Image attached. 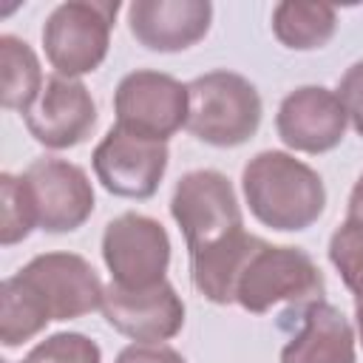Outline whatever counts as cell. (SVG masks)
Instances as JSON below:
<instances>
[{
  "instance_id": "5bb4252c",
  "label": "cell",
  "mask_w": 363,
  "mask_h": 363,
  "mask_svg": "<svg viewBox=\"0 0 363 363\" xmlns=\"http://www.w3.org/2000/svg\"><path fill=\"white\" fill-rule=\"evenodd\" d=\"M213 3L210 0H133L128 6L130 37L159 54H176L210 31Z\"/></svg>"
},
{
  "instance_id": "9a60e30c",
  "label": "cell",
  "mask_w": 363,
  "mask_h": 363,
  "mask_svg": "<svg viewBox=\"0 0 363 363\" xmlns=\"http://www.w3.org/2000/svg\"><path fill=\"white\" fill-rule=\"evenodd\" d=\"M354 329L335 303L315 301L303 309L301 332L281 349V363H354Z\"/></svg>"
},
{
  "instance_id": "ba28073f",
  "label": "cell",
  "mask_w": 363,
  "mask_h": 363,
  "mask_svg": "<svg viewBox=\"0 0 363 363\" xmlns=\"http://www.w3.org/2000/svg\"><path fill=\"white\" fill-rule=\"evenodd\" d=\"M94 173L99 184L119 199H150L167 170V142L139 136L113 125L94 147Z\"/></svg>"
},
{
  "instance_id": "7a4b0ae2",
  "label": "cell",
  "mask_w": 363,
  "mask_h": 363,
  "mask_svg": "<svg viewBox=\"0 0 363 363\" xmlns=\"http://www.w3.org/2000/svg\"><path fill=\"white\" fill-rule=\"evenodd\" d=\"M323 275L309 252H303L301 247H278L258 238V244L238 269L233 303H238L244 312L264 315L278 303L306 309L309 303L323 301Z\"/></svg>"
},
{
  "instance_id": "44dd1931",
  "label": "cell",
  "mask_w": 363,
  "mask_h": 363,
  "mask_svg": "<svg viewBox=\"0 0 363 363\" xmlns=\"http://www.w3.org/2000/svg\"><path fill=\"white\" fill-rule=\"evenodd\" d=\"M26 360L31 363H102V349L82 332H54L40 340Z\"/></svg>"
},
{
  "instance_id": "52a82bcc",
  "label": "cell",
  "mask_w": 363,
  "mask_h": 363,
  "mask_svg": "<svg viewBox=\"0 0 363 363\" xmlns=\"http://www.w3.org/2000/svg\"><path fill=\"white\" fill-rule=\"evenodd\" d=\"M113 113L119 128L167 142L187 125V85L164 71H130L113 91Z\"/></svg>"
},
{
  "instance_id": "7402d4cb",
  "label": "cell",
  "mask_w": 363,
  "mask_h": 363,
  "mask_svg": "<svg viewBox=\"0 0 363 363\" xmlns=\"http://www.w3.org/2000/svg\"><path fill=\"white\" fill-rule=\"evenodd\" d=\"M335 94H337V99H340V105H343V111H346V119H349L352 128L363 136V60L352 62V65L343 71V77H340Z\"/></svg>"
},
{
  "instance_id": "d4e9b609",
  "label": "cell",
  "mask_w": 363,
  "mask_h": 363,
  "mask_svg": "<svg viewBox=\"0 0 363 363\" xmlns=\"http://www.w3.org/2000/svg\"><path fill=\"white\" fill-rule=\"evenodd\" d=\"M354 320H357V335H360V346H363V298H354Z\"/></svg>"
},
{
  "instance_id": "ac0fdd59",
  "label": "cell",
  "mask_w": 363,
  "mask_h": 363,
  "mask_svg": "<svg viewBox=\"0 0 363 363\" xmlns=\"http://www.w3.org/2000/svg\"><path fill=\"white\" fill-rule=\"evenodd\" d=\"M51 323L48 309L34 295V289L14 272L0 284V343L14 349Z\"/></svg>"
},
{
  "instance_id": "3957f363",
  "label": "cell",
  "mask_w": 363,
  "mask_h": 363,
  "mask_svg": "<svg viewBox=\"0 0 363 363\" xmlns=\"http://www.w3.org/2000/svg\"><path fill=\"white\" fill-rule=\"evenodd\" d=\"M264 116L258 88L235 71H207L187 82V130L213 147L250 142Z\"/></svg>"
},
{
  "instance_id": "484cf974",
  "label": "cell",
  "mask_w": 363,
  "mask_h": 363,
  "mask_svg": "<svg viewBox=\"0 0 363 363\" xmlns=\"http://www.w3.org/2000/svg\"><path fill=\"white\" fill-rule=\"evenodd\" d=\"M6 363H11V360H6ZM20 363H31V360H20Z\"/></svg>"
},
{
  "instance_id": "6da1fadb",
  "label": "cell",
  "mask_w": 363,
  "mask_h": 363,
  "mask_svg": "<svg viewBox=\"0 0 363 363\" xmlns=\"http://www.w3.org/2000/svg\"><path fill=\"white\" fill-rule=\"evenodd\" d=\"M241 190L250 213L278 233L312 227L326 207V187L318 170L286 150L255 153L241 170Z\"/></svg>"
},
{
  "instance_id": "8992f818",
  "label": "cell",
  "mask_w": 363,
  "mask_h": 363,
  "mask_svg": "<svg viewBox=\"0 0 363 363\" xmlns=\"http://www.w3.org/2000/svg\"><path fill=\"white\" fill-rule=\"evenodd\" d=\"M102 261L111 272V284L122 289H145L167 281L170 235L162 221L145 213H122L105 224Z\"/></svg>"
},
{
  "instance_id": "7c38bea8",
  "label": "cell",
  "mask_w": 363,
  "mask_h": 363,
  "mask_svg": "<svg viewBox=\"0 0 363 363\" xmlns=\"http://www.w3.org/2000/svg\"><path fill=\"white\" fill-rule=\"evenodd\" d=\"M23 119L34 142L48 150H68L94 133L96 102L85 82L54 74L45 79L37 102Z\"/></svg>"
},
{
  "instance_id": "e0dca14e",
  "label": "cell",
  "mask_w": 363,
  "mask_h": 363,
  "mask_svg": "<svg viewBox=\"0 0 363 363\" xmlns=\"http://www.w3.org/2000/svg\"><path fill=\"white\" fill-rule=\"evenodd\" d=\"M337 31V11L326 3H278L272 9V34L292 51L323 48Z\"/></svg>"
},
{
  "instance_id": "603a6c76",
  "label": "cell",
  "mask_w": 363,
  "mask_h": 363,
  "mask_svg": "<svg viewBox=\"0 0 363 363\" xmlns=\"http://www.w3.org/2000/svg\"><path fill=\"white\" fill-rule=\"evenodd\" d=\"M113 363H187L167 343H130L125 346Z\"/></svg>"
},
{
  "instance_id": "5b68a950",
  "label": "cell",
  "mask_w": 363,
  "mask_h": 363,
  "mask_svg": "<svg viewBox=\"0 0 363 363\" xmlns=\"http://www.w3.org/2000/svg\"><path fill=\"white\" fill-rule=\"evenodd\" d=\"M170 216L179 224L187 252H204L244 230L233 182L210 167L184 173L170 196Z\"/></svg>"
},
{
  "instance_id": "2e32d148",
  "label": "cell",
  "mask_w": 363,
  "mask_h": 363,
  "mask_svg": "<svg viewBox=\"0 0 363 363\" xmlns=\"http://www.w3.org/2000/svg\"><path fill=\"white\" fill-rule=\"evenodd\" d=\"M43 85L45 79L34 48L14 34H0V105L26 116Z\"/></svg>"
},
{
  "instance_id": "30bf717a",
  "label": "cell",
  "mask_w": 363,
  "mask_h": 363,
  "mask_svg": "<svg viewBox=\"0 0 363 363\" xmlns=\"http://www.w3.org/2000/svg\"><path fill=\"white\" fill-rule=\"evenodd\" d=\"M17 275L34 289L51 320H74L102 309L105 286L96 269L77 252L34 255L23 269H17Z\"/></svg>"
},
{
  "instance_id": "277c9868",
  "label": "cell",
  "mask_w": 363,
  "mask_h": 363,
  "mask_svg": "<svg viewBox=\"0 0 363 363\" xmlns=\"http://www.w3.org/2000/svg\"><path fill=\"white\" fill-rule=\"evenodd\" d=\"M116 0H68L60 3L43 26L45 60L60 77L79 79L96 71L111 48Z\"/></svg>"
},
{
  "instance_id": "9c48e42d",
  "label": "cell",
  "mask_w": 363,
  "mask_h": 363,
  "mask_svg": "<svg viewBox=\"0 0 363 363\" xmlns=\"http://www.w3.org/2000/svg\"><path fill=\"white\" fill-rule=\"evenodd\" d=\"M34 204L37 227L45 233L79 230L94 213V187L88 173L65 159L43 156L20 173Z\"/></svg>"
},
{
  "instance_id": "d6986e66",
  "label": "cell",
  "mask_w": 363,
  "mask_h": 363,
  "mask_svg": "<svg viewBox=\"0 0 363 363\" xmlns=\"http://www.w3.org/2000/svg\"><path fill=\"white\" fill-rule=\"evenodd\" d=\"M34 227L37 216L23 179L14 173H0V244H20L31 235Z\"/></svg>"
},
{
  "instance_id": "cb8c5ba5",
  "label": "cell",
  "mask_w": 363,
  "mask_h": 363,
  "mask_svg": "<svg viewBox=\"0 0 363 363\" xmlns=\"http://www.w3.org/2000/svg\"><path fill=\"white\" fill-rule=\"evenodd\" d=\"M346 218L360 221L363 224V176H357L352 193H349V204H346Z\"/></svg>"
},
{
  "instance_id": "ffe728a7",
  "label": "cell",
  "mask_w": 363,
  "mask_h": 363,
  "mask_svg": "<svg viewBox=\"0 0 363 363\" xmlns=\"http://www.w3.org/2000/svg\"><path fill=\"white\" fill-rule=\"evenodd\" d=\"M329 261L354 298H363V224L346 218L329 238Z\"/></svg>"
},
{
  "instance_id": "8fae6325",
  "label": "cell",
  "mask_w": 363,
  "mask_h": 363,
  "mask_svg": "<svg viewBox=\"0 0 363 363\" xmlns=\"http://www.w3.org/2000/svg\"><path fill=\"white\" fill-rule=\"evenodd\" d=\"M102 315L108 326L136 343H164L184 326V301L170 281H159L145 289L105 286Z\"/></svg>"
},
{
  "instance_id": "4fadbf2b",
  "label": "cell",
  "mask_w": 363,
  "mask_h": 363,
  "mask_svg": "<svg viewBox=\"0 0 363 363\" xmlns=\"http://www.w3.org/2000/svg\"><path fill=\"white\" fill-rule=\"evenodd\" d=\"M346 111L335 91L323 85H301L289 91L275 113V130L289 150L298 153H329L343 142Z\"/></svg>"
}]
</instances>
